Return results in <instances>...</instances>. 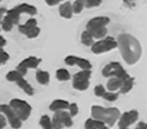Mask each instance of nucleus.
I'll return each instance as SVG.
<instances>
[{
  "instance_id": "nucleus-1",
  "label": "nucleus",
  "mask_w": 147,
  "mask_h": 129,
  "mask_svg": "<svg viewBox=\"0 0 147 129\" xmlns=\"http://www.w3.org/2000/svg\"><path fill=\"white\" fill-rule=\"evenodd\" d=\"M120 55L127 64H136L142 56V46L137 39L128 34H123L118 37Z\"/></svg>"
},
{
  "instance_id": "nucleus-2",
  "label": "nucleus",
  "mask_w": 147,
  "mask_h": 129,
  "mask_svg": "<svg viewBox=\"0 0 147 129\" xmlns=\"http://www.w3.org/2000/svg\"><path fill=\"white\" fill-rule=\"evenodd\" d=\"M92 116L94 119L100 120L108 126H114L116 120L119 119L120 112L117 108H102L100 106H92Z\"/></svg>"
},
{
  "instance_id": "nucleus-3",
  "label": "nucleus",
  "mask_w": 147,
  "mask_h": 129,
  "mask_svg": "<svg viewBox=\"0 0 147 129\" xmlns=\"http://www.w3.org/2000/svg\"><path fill=\"white\" fill-rule=\"evenodd\" d=\"M102 76L104 77H117L121 80H126L127 78H129L130 76L127 74V71L121 67V64L119 62H109L108 64L105 66V68L102 69Z\"/></svg>"
},
{
  "instance_id": "nucleus-4",
  "label": "nucleus",
  "mask_w": 147,
  "mask_h": 129,
  "mask_svg": "<svg viewBox=\"0 0 147 129\" xmlns=\"http://www.w3.org/2000/svg\"><path fill=\"white\" fill-rule=\"evenodd\" d=\"M10 107L13 109L16 112V115L19 117L20 120H27L30 116L31 112V106L26 102L25 100H20V99H12L10 101Z\"/></svg>"
},
{
  "instance_id": "nucleus-5",
  "label": "nucleus",
  "mask_w": 147,
  "mask_h": 129,
  "mask_svg": "<svg viewBox=\"0 0 147 129\" xmlns=\"http://www.w3.org/2000/svg\"><path fill=\"white\" fill-rule=\"evenodd\" d=\"M117 46H118V44L114 38L107 37L105 39H102V40H99L96 44H94L92 46V51L96 55H99V54H102V52L110 51V50L115 49Z\"/></svg>"
},
{
  "instance_id": "nucleus-6",
  "label": "nucleus",
  "mask_w": 147,
  "mask_h": 129,
  "mask_svg": "<svg viewBox=\"0 0 147 129\" xmlns=\"http://www.w3.org/2000/svg\"><path fill=\"white\" fill-rule=\"evenodd\" d=\"M92 76L90 70H82L74 76L73 87L77 90L84 91L89 87V78Z\"/></svg>"
},
{
  "instance_id": "nucleus-7",
  "label": "nucleus",
  "mask_w": 147,
  "mask_h": 129,
  "mask_svg": "<svg viewBox=\"0 0 147 129\" xmlns=\"http://www.w3.org/2000/svg\"><path fill=\"white\" fill-rule=\"evenodd\" d=\"M0 112H3L6 115L10 126L13 129H19L21 127V120L19 119V117L16 115V112L13 111V109L10 106H8V105H0Z\"/></svg>"
},
{
  "instance_id": "nucleus-8",
  "label": "nucleus",
  "mask_w": 147,
  "mask_h": 129,
  "mask_svg": "<svg viewBox=\"0 0 147 129\" xmlns=\"http://www.w3.org/2000/svg\"><path fill=\"white\" fill-rule=\"evenodd\" d=\"M138 119V111L136 110H130L124 112L119 118L118 121V127L119 129L123 128H128L130 125H133L136 120Z\"/></svg>"
},
{
  "instance_id": "nucleus-9",
  "label": "nucleus",
  "mask_w": 147,
  "mask_h": 129,
  "mask_svg": "<svg viewBox=\"0 0 147 129\" xmlns=\"http://www.w3.org/2000/svg\"><path fill=\"white\" fill-rule=\"evenodd\" d=\"M65 62L68 64V66L77 64L83 70H90L92 69V64L87 59L79 58V57H76V56H67L66 59H65Z\"/></svg>"
},
{
  "instance_id": "nucleus-10",
  "label": "nucleus",
  "mask_w": 147,
  "mask_h": 129,
  "mask_svg": "<svg viewBox=\"0 0 147 129\" xmlns=\"http://www.w3.org/2000/svg\"><path fill=\"white\" fill-rule=\"evenodd\" d=\"M109 18L108 17H96V18L90 19L87 22L86 30L87 31H92L95 29H99V28H106V26L109 24Z\"/></svg>"
},
{
  "instance_id": "nucleus-11",
  "label": "nucleus",
  "mask_w": 147,
  "mask_h": 129,
  "mask_svg": "<svg viewBox=\"0 0 147 129\" xmlns=\"http://www.w3.org/2000/svg\"><path fill=\"white\" fill-rule=\"evenodd\" d=\"M59 13H60V16L63 18H66V19L71 18V16H73L74 13L71 2L67 1V2H64L63 5H60V7H59Z\"/></svg>"
},
{
  "instance_id": "nucleus-12",
  "label": "nucleus",
  "mask_w": 147,
  "mask_h": 129,
  "mask_svg": "<svg viewBox=\"0 0 147 129\" xmlns=\"http://www.w3.org/2000/svg\"><path fill=\"white\" fill-rule=\"evenodd\" d=\"M41 62V59H39V58H36V57H29L27 59H25L24 61H21L18 66L20 67H22V68H26V69H29V68H31V69H35L38 67V64Z\"/></svg>"
},
{
  "instance_id": "nucleus-13",
  "label": "nucleus",
  "mask_w": 147,
  "mask_h": 129,
  "mask_svg": "<svg viewBox=\"0 0 147 129\" xmlns=\"http://www.w3.org/2000/svg\"><path fill=\"white\" fill-rule=\"evenodd\" d=\"M69 106L70 103L66 100H61V99H56L51 102L50 105V110L51 111H59V110H64V109H69Z\"/></svg>"
},
{
  "instance_id": "nucleus-14",
  "label": "nucleus",
  "mask_w": 147,
  "mask_h": 129,
  "mask_svg": "<svg viewBox=\"0 0 147 129\" xmlns=\"http://www.w3.org/2000/svg\"><path fill=\"white\" fill-rule=\"evenodd\" d=\"M15 9L18 11L19 13H28V15H36L37 9L36 7L31 6V5H28V3H20L17 7H15Z\"/></svg>"
},
{
  "instance_id": "nucleus-15",
  "label": "nucleus",
  "mask_w": 147,
  "mask_h": 129,
  "mask_svg": "<svg viewBox=\"0 0 147 129\" xmlns=\"http://www.w3.org/2000/svg\"><path fill=\"white\" fill-rule=\"evenodd\" d=\"M36 27H37V20L36 19H29L25 25L19 26V31H20L21 34H24V35H26V36H27L28 34H29L32 29H35Z\"/></svg>"
},
{
  "instance_id": "nucleus-16",
  "label": "nucleus",
  "mask_w": 147,
  "mask_h": 129,
  "mask_svg": "<svg viewBox=\"0 0 147 129\" xmlns=\"http://www.w3.org/2000/svg\"><path fill=\"white\" fill-rule=\"evenodd\" d=\"M123 83H124V80H121V79L117 78V77H113L107 83V89L110 92H114L117 89H120V87L123 86Z\"/></svg>"
},
{
  "instance_id": "nucleus-17",
  "label": "nucleus",
  "mask_w": 147,
  "mask_h": 129,
  "mask_svg": "<svg viewBox=\"0 0 147 129\" xmlns=\"http://www.w3.org/2000/svg\"><path fill=\"white\" fill-rule=\"evenodd\" d=\"M105 127V122L96 119H87L85 124V129H102Z\"/></svg>"
},
{
  "instance_id": "nucleus-18",
  "label": "nucleus",
  "mask_w": 147,
  "mask_h": 129,
  "mask_svg": "<svg viewBox=\"0 0 147 129\" xmlns=\"http://www.w3.org/2000/svg\"><path fill=\"white\" fill-rule=\"evenodd\" d=\"M17 85H18L19 87L26 92L27 95H29V96H32V95H34V88H32V87H31V86L24 79V77L20 78L18 81H17Z\"/></svg>"
},
{
  "instance_id": "nucleus-19",
  "label": "nucleus",
  "mask_w": 147,
  "mask_h": 129,
  "mask_svg": "<svg viewBox=\"0 0 147 129\" xmlns=\"http://www.w3.org/2000/svg\"><path fill=\"white\" fill-rule=\"evenodd\" d=\"M36 79L39 83H41V85H47V83H49L50 77H49V74H48L47 71L38 70L36 73Z\"/></svg>"
},
{
  "instance_id": "nucleus-20",
  "label": "nucleus",
  "mask_w": 147,
  "mask_h": 129,
  "mask_svg": "<svg viewBox=\"0 0 147 129\" xmlns=\"http://www.w3.org/2000/svg\"><path fill=\"white\" fill-rule=\"evenodd\" d=\"M133 87H134V78L129 77L123 83V86L120 87V93H126V92L130 91L133 89Z\"/></svg>"
},
{
  "instance_id": "nucleus-21",
  "label": "nucleus",
  "mask_w": 147,
  "mask_h": 129,
  "mask_svg": "<svg viewBox=\"0 0 147 129\" xmlns=\"http://www.w3.org/2000/svg\"><path fill=\"white\" fill-rule=\"evenodd\" d=\"M7 17L13 22V25H17L20 20V13L15 8H12L7 11Z\"/></svg>"
},
{
  "instance_id": "nucleus-22",
  "label": "nucleus",
  "mask_w": 147,
  "mask_h": 129,
  "mask_svg": "<svg viewBox=\"0 0 147 129\" xmlns=\"http://www.w3.org/2000/svg\"><path fill=\"white\" fill-rule=\"evenodd\" d=\"M39 124H40V126L42 127V129H54V127H53V120L50 119L47 115H44V116L40 118Z\"/></svg>"
},
{
  "instance_id": "nucleus-23",
  "label": "nucleus",
  "mask_w": 147,
  "mask_h": 129,
  "mask_svg": "<svg viewBox=\"0 0 147 129\" xmlns=\"http://www.w3.org/2000/svg\"><path fill=\"white\" fill-rule=\"evenodd\" d=\"M53 127L54 129H61L64 127L63 120L60 117V111H56L54 117H53Z\"/></svg>"
},
{
  "instance_id": "nucleus-24",
  "label": "nucleus",
  "mask_w": 147,
  "mask_h": 129,
  "mask_svg": "<svg viewBox=\"0 0 147 129\" xmlns=\"http://www.w3.org/2000/svg\"><path fill=\"white\" fill-rule=\"evenodd\" d=\"M82 42L85 46H92L94 45V37L87 30H85L82 34Z\"/></svg>"
},
{
  "instance_id": "nucleus-25",
  "label": "nucleus",
  "mask_w": 147,
  "mask_h": 129,
  "mask_svg": "<svg viewBox=\"0 0 147 129\" xmlns=\"http://www.w3.org/2000/svg\"><path fill=\"white\" fill-rule=\"evenodd\" d=\"M60 117H61V120H63L64 127H71L73 126V120H71L70 114H68L66 111H60Z\"/></svg>"
},
{
  "instance_id": "nucleus-26",
  "label": "nucleus",
  "mask_w": 147,
  "mask_h": 129,
  "mask_svg": "<svg viewBox=\"0 0 147 129\" xmlns=\"http://www.w3.org/2000/svg\"><path fill=\"white\" fill-rule=\"evenodd\" d=\"M56 78L60 81H66L70 79V74L66 69H58L56 73Z\"/></svg>"
},
{
  "instance_id": "nucleus-27",
  "label": "nucleus",
  "mask_w": 147,
  "mask_h": 129,
  "mask_svg": "<svg viewBox=\"0 0 147 129\" xmlns=\"http://www.w3.org/2000/svg\"><path fill=\"white\" fill-rule=\"evenodd\" d=\"M94 38H97V39H100V38L105 37L106 34H107V29L106 28H99V29H95L92 31H88Z\"/></svg>"
},
{
  "instance_id": "nucleus-28",
  "label": "nucleus",
  "mask_w": 147,
  "mask_h": 129,
  "mask_svg": "<svg viewBox=\"0 0 147 129\" xmlns=\"http://www.w3.org/2000/svg\"><path fill=\"white\" fill-rule=\"evenodd\" d=\"M6 78H7V80L8 81H18L20 78H22V76L19 74L17 70H12V71H9L8 74H7V76H6Z\"/></svg>"
},
{
  "instance_id": "nucleus-29",
  "label": "nucleus",
  "mask_w": 147,
  "mask_h": 129,
  "mask_svg": "<svg viewBox=\"0 0 147 129\" xmlns=\"http://www.w3.org/2000/svg\"><path fill=\"white\" fill-rule=\"evenodd\" d=\"M1 27H2V29L5 31H10L12 29V27H13V22L6 16L5 18L2 19V21H1Z\"/></svg>"
},
{
  "instance_id": "nucleus-30",
  "label": "nucleus",
  "mask_w": 147,
  "mask_h": 129,
  "mask_svg": "<svg viewBox=\"0 0 147 129\" xmlns=\"http://www.w3.org/2000/svg\"><path fill=\"white\" fill-rule=\"evenodd\" d=\"M84 7H85V5H84V1L82 0H76L75 2L73 3V11L74 13H80L82 12V10L84 9Z\"/></svg>"
},
{
  "instance_id": "nucleus-31",
  "label": "nucleus",
  "mask_w": 147,
  "mask_h": 129,
  "mask_svg": "<svg viewBox=\"0 0 147 129\" xmlns=\"http://www.w3.org/2000/svg\"><path fill=\"white\" fill-rule=\"evenodd\" d=\"M102 98L106 99L107 101H115L118 98V93H115V92H110V91L105 92L104 96H102Z\"/></svg>"
},
{
  "instance_id": "nucleus-32",
  "label": "nucleus",
  "mask_w": 147,
  "mask_h": 129,
  "mask_svg": "<svg viewBox=\"0 0 147 129\" xmlns=\"http://www.w3.org/2000/svg\"><path fill=\"white\" fill-rule=\"evenodd\" d=\"M101 3L100 0H85L84 5L86 8H92V7H98Z\"/></svg>"
},
{
  "instance_id": "nucleus-33",
  "label": "nucleus",
  "mask_w": 147,
  "mask_h": 129,
  "mask_svg": "<svg viewBox=\"0 0 147 129\" xmlns=\"http://www.w3.org/2000/svg\"><path fill=\"white\" fill-rule=\"evenodd\" d=\"M105 92L106 91H105V88H104L102 85H98V86L95 87V95H96L97 97H102Z\"/></svg>"
},
{
  "instance_id": "nucleus-34",
  "label": "nucleus",
  "mask_w": 147,
  "mask_h": 129,
  "mask_svg": "<svg viewBox=\"0 0 147 129\" xmlns=\"http://www.w3.org/2000/svg\"><path fill=\"white\" fill-rule=\"evenodd\" d=\"M9 60V55L0 48V64H6Z\"/></svg>"
},
{
  "instance_id": "nucleus-35",
  "label": "nucleus",
  "mask_w": 147,
  "mask_h": 129,
  "mask_svg": "<svg viewBox=\"0 0 147 129\" xmlns=\"http://www.w3.org/2000/svg\"><path fill=\"white\" fill-rule=\"evenodd\" d=\"M40 34V28L39 27H36L35 29H32L29 34L27 35V37L28 38H30V39H32V38H36L38 37V35Z\"/></svg>"
},
{
  "instance_id": "nucleus-36",
  "label": "nucleus",
  "mask_w": 147,
  "mask_h": 129,
  "mask_svg": "<svg viewBox=\"0 0 147 129\" xmlns=\"http://www.w3.org/2000/svg\"><path fill=\"white\" fill-rule=\"evenodd\" d=\"M69 114H70L71 117L76 116L78 114V106L76 103H70V106H69Z\"/></svg>"
},
{
  "instance_id": "nucleus-37",
  "label": "nucleus",
  "mask_w": 147,
  "mask_h": 129,
  "mask_svg": "<svg viewBox=\"0 0 147 129\" xmlns=\"http://www.w3.org/2000/svg\"><path fill=\"white\" fill-rule=\"evenodd\" d=\"M5 126H6V118L0 114V129H2Z\"/></svg>"
},
{
  "instance_id": "nucleus-38",
  "label": "nucleus",
  "mask_w": 147,
  "mask_h": 129,
  "mask_svg": "<svg viewBox=\"0 0 147 129\" xmlns=\"http://www.w3.org/2000/svg\"><path fill=\"white\" fill-rule=\"evenodd\" d=\"M135 129H147V124L146 122L140 121V122H138V125L136 126V128Z\"/></svg>"
},
{
  "instance_id": "nucleus-39",
  "label": "nucleus",
  "mask_w": 147,
  "mask_h": 129,
  "mask_svg": "<svg viewBox=\"0 0 147 129\" xmlns=\"http://www.w3.org/2000/svg\"><path fill=\"white\" fill-rule=\"evenodd\" d=\"M47 5L49 6H55V5H58L59 3V0H46Z\"/></svg>"
},
{
  "instance_id": "nucleus-40",
  "label": "nucleus",
  "mask_w": 147,
  "mask_h": 129,
  "mask_svg": "<svg viewBox=\"0 0 147 129\" xmlns=\"http://www.w3.org/2000/svg\"><path fill=\"white\" fill-rule=\"evenodd\" d=\"M5 45H6V40H5V38L2 37V36H0V48H2Z\"/></svg>"
},
{
  "instance_id": "nucleus-41",
  "label": "nucleus",
  "mask_w": 147,
  "mask_h": 129,
  "mask_svg": "<svg viewBox=\"0 0 147 129\" xmlns=\"http://www.w3.org/2000/svg\"><path fill=\"white\" fill-rule=\"evenodd\" d=\"M6 12L5 8H0V25H1V21H2V15Z\"/></svg>"
},
{
  "instance_id": "nucleus-42",
  "label": "nucleus",
  "mask_w": 147,
  "mask_h": 129,
  "mask_svg": "<svg viewBox=\"0 0 147 129\" xmlns=\"http://www.w3.org/2000/svg\"><path fill=\"white\" fill-rule=\"evenodd\" d=\"M102 129H108V128H107V127H104V128H102Z\"/></svg>"
},
{
  "instance_id": "nucleus-43",
  "label": "nucleus",
  "mask_w": 147,
  "mask_h": 129,
  "mask_svg": "<svg viewBox=\"0 0 147 129\" xmlns=\"http://www.w3.org/2000/svg\"><path fill=\"white\" fill-rule=\"evenodd\" d=\"M123 129H128V128H123Z\"/></svg>"
}]
</instances>
